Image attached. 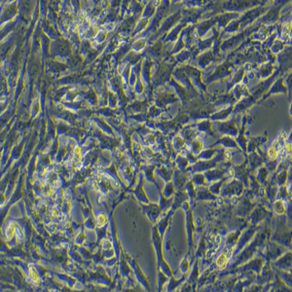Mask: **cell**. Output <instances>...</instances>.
<instances>
[{"mask_svg": "<svg viewBox=\"0 0 292 292\" xmlns=\"http://www.w3.org/2000/svg\"><path fill=\"white\" fill-rule=\"evenodd\" d=\"M15 229H16V226L15 224H11L9 227H8V230H7V235H9V239L12 238L14 232H15Z\"/></svg>", "mask_w": 292, "mask_h": 292, "instance_id": "3957f363", "label": "cell"}, {"mask_svg": "<svg viewBox=\"0 0 292 292\" xmlns=\"http://www.w3.org/2000/svg\"><path fill=\"white\" fill-rule=\"evenodd\" d=\"M231 255V253L230 254H228L227 252H223V253H221L220 255L218 256V258H217V261H216V264H217V266L219 267V268H224L226 265H227V263H228V260H229V256Z\"/></svg>", "mask_w": 292, "mask_h": 292, "instance_id": "6da1fadb", "label": "cell"}, {"mask_svg": "<svg viewBox=\"0 0 292 292\" xmlns=\"http://www.w3.org/2000/svg\"><path fill=\"white\" fill-rule=\"evenodd\" d=\"M276 155H277V152H276V150L274 147H272V148L269 149V156H270L271 158L275 159V158L276 157Z\"/></svg>", "mask_w": 292, "mask_h": 292, "instance_id": "277c9868", "label": "cell"}, {"mask_svg": "<svg viewBox=\"0 0 292 292\" xmlns=\"http://www.w3.org/2000/svg\"><path fill=\"white\" fill-rule=\"evenodd\" d=\"M105 222H106V218H105V216H104V215H100L99 218H98V224L102 226V225L105 224Z\"/></svg>", "mask_w": 292, "mask_h": 292, "instance_id": "5b68a950", "label": "cell"}, {"mask_svg": "<svg viewBox=\"0 0 292 292\" xmlns=\"http://www.w3.org/2000/svg\"><path fill=\"white\" fill-rule=\"evenodd\" d=\"M29 275H30V278H31V280H32L33 282L37 283V282L39 281V277H38V276H37V274H36V272H35L34 269H31V270H30Z\"/></svg>", "mask_w": 292, "mask_h": 292, "instance_id": "7a4b0ae2", "label": "cell"}]
</instances>
